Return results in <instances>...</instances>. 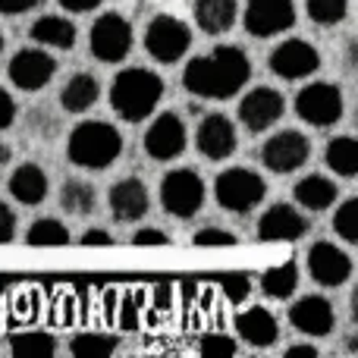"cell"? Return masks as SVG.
<instances>
[{
	"label": "cell",
	"mask_w": 358,
	"mask_h": 358,
	"mask_svg": "<svg viewBox=\"0 0 358 358\" xmlns=\"http://www.w3.org/2000/svg\"><path fill=\"white\" fill-rule=\"evenodd\" d=\"M286 113V101L277 88L258 85L239 101V123L245 126L252 136L267 132L273 123H280V117Z\"/></svg>",
	"instance_id": "7c38bea8"
},
{
	"label": "cell",
	"mask_w": 358,
	"mask_h": 358,
	"mask_svg": "<svg viewBox=\"0 0 358 358\" xmlns=\"http://www.w3.org/2000/svg\"><path fill=\"white\" fill-rule=\"evenodd\" d=\"M161 204L167 214L179 217V220L195 217L204 204V179L189 167L170 170L161 182Z\"/></svg>",
	"instance_id": "ba28073f"
},
{
	"label": "cell",
	"mask_w": 358,
	"mask_h": 358,
	"mask_svg": "<svg viewBox=\"0 0 358 358\" xmlns=\"http://www.w3.org/2000/svg\"><path fill=\"white\" fill-rule=\"evenodd\" d=\"M123 155V136L117 126L104 120H88L79 123L66 138V157L69 164L82 170H107Z\"/></svg>",
	"instance_id": "3957f363"
},
{
	"label": "cell",
	"mask_w": 358,
	"mask_h": 358,
	"mask_svg": "<svg viewBox=\"0 0 358 358\" xmlns=\"http://www.w3.org/2000/svg\"><path fill=\"white\" fill-rule=\"evenodd\" d=\"M0 54H3V31H0Z\"/></svg>",
	"instance_id": "f6af8a7d"
},
{
	"label": "cell",
	"mask_w": 358,
	"mask_h": 358,
	"mask_svg": "<svg viewBox=\"0 0 358 358\" xmlns=\"http://www.w3.org/2000/svg\"><path fill=\"white\" fill-rule=\"evenodd\" d=\"M299 289V264L296 261H283L273 264L261 273V292L267 299H289Z\"/></svg>",
	"instance_id": "4316f807"
},
{
	"label": "cell",
	"mask_w": 358,
	"mask_h": 358,
	"mask_svg": "<svg viewBox=\"0 0 358 358\" xmlns=\"http://www.w3.org/2000/svg\"><path fill=\"white\" fill-rule=\"evenodd\" d=\"M13 120H16V101L10 98V92H6L3 85H0V132L10 129Z\"/></svg>",
	"instance_id": "f35d334b"
},
{
	"label": "cell",
	"mask_w": 358,
	"mask_h": 358,
	"mask_svg": "<svg viewBox=\"0 0 358 358\" xmlns=\"http://www.w3.org/2000/svg\"><path fill=\"white\" fill-rule=\"evenodd\" d=\"M289 324L305 336H330L336 324V311L330 305V299L324 296H305L299 302H292L289 308Z\"/></svg>",
	"instance_id": "ac0fdd59"
},
{
	"label": "cell",
	"mask_w": 358,
	"mask_h": 358,
	"mask_svg": "<svg viewBox=\"0 0 358 358\" xmlns=\"http://www.w3.org/2000/svg\"><path fill=\"white\" fill-rule=\"evenodd\" d=\"M308 233V217L296 204H271L258 220L261 242H296Z\"/></svg>",
	"instance_id": "e0dca14e"
},
{
	"label": "cell",
	"mask_w": 358,
	"mask_h": 358,
	"mask_svg": "<svg viewBox=\"0 0 358 358\" xmlns=\"http://www.w3.org/2000/svg\"><path fill=\"white\" fill-rule=\"evenodd\" d=\"M324 164L343 179L358 176V142L352 136H336L324 148Z\"/></svg>",
	"instance_id": "484cf974"
},
{
	"label": "cell",
	"mask_w": 358,
	"mask_h": 358,
	"mask_svg": "<svg viewBox=\"0 0 358 358\" xmlns=\"http://www.w3.org/2000/svg\"><path fill=\"white\" fill-rule=\"evenodd\" d=\"M292 198H296L299 208L321 214V210L334 208V201L340 198V189H336V182L330 176L308 173V176H302L296 185H292Z\"/></svg>",
	"instance_id": "7402d4cb"
},
{
	"label": "cell",
	"mask_w": 358,
	"mask_h": 358,
	"mask_svg": "<svg viewBox=\"0 0 358 358\" xmlns=\"http://www.w3.org/2000/svg\"><path fill=\"white\" fill-rule=\"evenodd\" d=\"M252 79V60L236 44H220L210 54L192 57L182 69V88L204 101H227Z\"/></svg>",
	"instance_id": "6da1fadb"
},
{
	"label": "cell",
	"mask_w": 358,
	"mask_h": 358,
	"mask_svg": "<svg viewBox=\"0 0 358 358\" xmlns=\"http://www.w3.org/2000/svg\"><path fill=\"white\" fill-rule=\"evenodd\" d=\"M352 271H355V264H352V258H349V252H343L334 242L321 239L308 248V273L315 283L327 286V289H336V286L349 283Z\"/></svg>",
	"instance_id": "5bb4252c"
},
{
	"label": "cell",
	"mask_w": 358,
	"mask_h": 358,
	"mask_svg": "<svg viewBox=\"0 0 358 358\" xmlns=\"http://www.w3.org/2000/svg\"><path fill=\"white\" fill-rule=\"evenodd\" d=\"M267 66L277 79L286 82H299V79H308L321 69V50L315 48L311 41L305 38H289V41L277 44L267 57Z\"/></svg>",
	"instance_id": "30bf717a"
},
{
	"label": "cell",
	"mask_w": 358,
	"mask_h": 358,
	"mask_svg": "<svg viewBox=\"0 0 358 358\" xmlns=\"http://www.w3.org/2000/svg\"><path fill=\"white\" fill-rule=\"evenodd\" d=\"M185 142H189V132H185V123L176 113H161L145 129V155L151 161H176L185 151Z\"/></svg>",
	"instance_id": "9a60e30c"
},
{
	"label": "cell",
	"mask_w": 358,
	"mask_h": 358,
	"mask_svg": "<svg viewBox=\"0 0 358 358\" xmlns=\"http://www.w3.org/2000/svg\"><path fill=\"white\" fill-rule=\"evenodd\" d=\"M311 157V142L305 132L299 129H280L261 148V164H264L271 173H296L308 164Z\"/></svg>",
	"instance_id": "9c48e42d"
},
{
	"label": "cell",
	"mask_w": 358,
	"mask_h": 358,
	"mask_svg": "<svg viewBox=\"0 0 358 358\" xmlns=\"http://www.w3.org/2000/svg\"><path fill=\"white\" fill-rule=\"evenodd\" d=\"M117 336H107V334H79L73 336L69 343V352L73 358H110L117 352Z\"/></svg>",
	"instance_id": "4dcf8cb0"
},
{
	"label": "cell",
	"mask_w": 358,
	"mask_h": 358,
	"mask_svg": "<svg viewBox=\"0 0 358 358\" xmlns=\"http://www.w3.org/2000/svg\"><path fill=\"white\" fill-rule=\"evenodd\" d=\"M6 73H10V82L19 92H41V88L50 85V79H54L57 60L41 48H22L13 54Z\"/></svg>",
	"instance_id": "4fadbf2b"
},
{
	"label": "cell",
	"mask_w": 358,
	"mask_h": 358,
	"mask_svg": "<svg viewBox=\"0 0 358 358\" xmlns=\"http://www.w3.org/2000/svg\"><path fill=\"white\" fill-rule=\"evenodd\" d=\"M41 0H0V16H22V13H31Z\"/></svg>",
	"instance_id": "ab89813d"
},
{
	"label": "cell",
	"mask_w": 358,
	"mask_h": 358,
	"mask_svg": "<svg viewBox=\"0 0 358 358\" xmlns=\"http://www.w3.org/2000/svg\"><path fill=\"white\" fill-rule=\"evenodd\" d=\"M334 229L349 245L358 242V198H349V201L340 204V210L334 214Z\"/></svg>",
	"instance_id": "d6a6232c"
},
{
	"label": "cell",
	"mask_w": 358,
	"mask_h": 358,
	"mask_svg": "<svg viewBox=\"0 0 358 358\" xmlns=\"http://www.w3.org/2000/svg\"><path fill=\"white\" fill-rule=\"evenodd\" d=\"M107 201H110V214L117 217V220H123V223L142 220V217L148 214V208H151L148 185H145L138 176H126V179H120V182H113Z\"/></svg>",
	"instance_id": "d6986e66"
},
{
	"label": "cell",
	"mask_w": 358,
	"mask_h": 358,
	"mask_svg": "<svg viewBox=\"0 0 358 358\" xmlns=\"http://www.w3.org/2000/svg\"><path fill=\"white\" fill-rule=\"evenodd\" d=\"M296 113L302 123L315 126V129L336 126L343 120V113H346L343 88L334 85V82H308L296 94Z\"/></svg>",
	"instance_id": "5b68a950"
},
{
	"label": "cell",
	"mask_w": 358,
	"mask_h": 358,
	"mask_svg": "<svg viewBox=\"0 0 358 358\" xmlns=\"http://www.w3.org/2000/svg\"><path fill=\"white\" fill-rule=\"evenodd\" d=\"M82 245L85 248H94V245H113V236L107 233V229H85V233H82Z\"/></svg>",
	"instance_id": "60d3db41"
},
{
	"label": "cell",
	"mask_w": 358,
	"mask_h": 358,
	"mask_svg": "<svg viewBox=\"0 0 358 358\" xmlns=\"http://www.w3.org/2000/svg\"><path fill=\"white\" fill-rule=\"evenodd\" d=\"M236 145H239V136H236V126L227 113H208L198 123L195 148L201 157H208V161H227V157H233Z\"/></svg>",
	"instance_id": "2e32d148"
},
{
	"label": "cell",
	"mask_w": 358,
	"mask_h": 358,
	"mask_svg": "<svg viewBox=\"0 0 358 358\" xmlns=\"http://www.w3.org/2000/svg\"><path fill=\"white\" fill-rule=\"evenodd\" d=\"M29 35H31V41L44 44V48L73 50V48H76V38H79V31H76V25L69 22L66 16H54V13H48V16H41L38 22H31Z\"/></svg>",
	"instance_id": "d4e9b609"
},
{
	"label": "cell",
	"mask_w": 358,
	"mask_h": 358,
	"mask_svg": "<svg viewBox=\"0 0 358 358\" xmlns=\"http://www.w3.org/2000/svg\"><path fill=\"white\" fill-rule=\"evenodd\" d=\"M13 236H16V214L6 201H0V245L13 242Z\"/></svg>",
	"instance_id": "74e56055"
},
{
	"label": "cell",
	"mask_w": 358,
	"mask_h": 358,
	"mask_svg": "<svg viewBox=\"0 0 358 358\" xmlns=\"http://www.w3.org/2000/svg\"><path fill=\"white\" fill-rule=\"evenodd\" d=\"M283 358H317V349L311 343H296V346L286 349Z\"/></svg>",
	"instance_id": "7bdbcfd3"
},
{
	"label": "cell",
	"mask_w": 358,
	"mask_h": 358,
	"mask_svg": "<svg viewBox=\"0 0 358 358\" xmlns=\"http://www.w3.org/2000/svg\"><path fill=\"white\" fill-rule=\"evenodd\" d=\"M60 204L66 214H76V217H88L98 204V192H94L92 182L85 179H69L60 192Z\"/></svg>",
	"instance_id": "f1b7e54d"
},
{
	"label": "cell",
	"mask_w": 358,
	"mask_h": 358,
	"mask_svg": "<svg viewBox=\"0 0 358 358\" xmlns=\"http://www.w3.org/2000/svg\"><path fill=\"white\" fill-rule=\"evenodd\" d=\"M57 3L66 13H92V10H98L104 0H57Z\"/></svg>",
	"instance_id": "b9f144b4"
},
{
	"label": "cell",
	"mask_w": 358,
	"mask_h": 358,
	"mask_svg": "<svg viewBox=\"0 0 358 358\" xmlns=\"http://www.w3.org/2000/svg\"><path fill=\"white\" fill-rule=\"evenodd\" d=\"M192 16L204 35H227L239 19V0H195Z\"/></svg>",
	"instance_id": "44dd1931"
},
{
	"label": "cell",
	"mask_w": 358,
	"mask_h": 358,
	"mask_svg": "<svg viewBox=\"0 0 358 358\" xmlns=\"http://www.w3.org/2000/svg\"><path fill=\"white\" fill-rule=\"evenodd\" d=\"M101 98V82L92 73H76L66 79V85L60 88V104L66 113H85L98 104Z\"/></svg>",
	"instance_id": "cb8c5ba5"
},
{
	"label": "cell",
	"mask_w": 358,
	"mask_h": 358,
	"mask_svg": "<svg viewBox=\"0 0 358 358\" xmlns=\"http://www.w3.org/2000/svg\"><path fill=\"white\" fill-rule=\"evenodd\" d=\"M25 245L31 248H63L69 245V229L66 223H60L57 217H41L29 227L25 233Z\"/></svg>",
	"instance_id": "83f0119b"
},
{
	"label": "cell",
	"mask_w": 358,
	"mask_h": 358,
	"mask_svg": "<svg viewBox=\"0 0 358 358\" xmlns=\"http://www.w3.org/2000/svg\"><path fill=\"white\" fill-rule=\"evenodd\" d=\"M305 13L315 25H340L349 16V0H305Z\"/></svg>",
	"instance_id": "1f68e13d"
},
{
	"label": "cell",
	"mask_w": 358,
	"mask_h": 358,
	"mask_svg": "<svg viewBox=\"0 0 358 358\" xmlns=\"http://www.w3.org/2000/svg\"><path fill=\"white\" fill-rule=\"evenodd\" d=\"M132 245L145 248V245H170V236L164 229H155V227H142L132 233Z\"/></svg>",
	"instance_id": "8d00e7d4"
},
{
	"label": "cell",
	"mask_w": 358,
	"mask_h": 358,
	"mask_svg": "<svg viewBox=\"0 0 358 358\" xmlns=\"http://www.w3.org/2000/svg\"><path fill=\"white\" fill-rule=\"evenodd\" d=\"M10 195L16 198L19 204H25V208H35V204H41L44 198H48V173H44L38 164H19L16 170H13L10 176Z\"/></svg>",
	"instance_id": "603a6c76"
},
{
	"label": "cell",
	"mask_w": 358,
	"mask_h": 358,
	"mask_svg": "<svg viewBox=\"0 0 358 358\" xmlns=\"http://www.w3.org/2000/svg\"><path fill=\"white\" fill-rule=\"evenodd\" d=\"M220 289H223V299L233 305H242L248 296H252V277L248 273H227L220 280Z\"/></svg>",
	"instance_id": "e575fe53"
},
{
	"label": "cell",
	"mask_w": 358,
	"mask_h": 358,
	"mask_svg": "<svg viewBox=\"0 0 358 358\" xmlns=\"http://www.w3.org/2000/svg\"><path fill=\"white\" fill-rule=\"evenodd\" d=\"M267 195V182L248 167H229L214 179V198L229 214H252Z\"/></svg>",
	"instance_id": "277c9868"
},
{
	"label": "cell",
	"mask_w": 358,
	"mask_h": 358,
	"mask_svg": "<svg viewBox=\"0 0 358 358\" xmlns=\"http://www.w3.org/2000/svg\"><path fill=\"white\" fill-rule=\"evenodd\" d=\"M10 155H13V151H10V145H3V142H0V167H3V164L10 161Z\"/></svg>",
	"instance_id": "ee69618b"
},
{
	"label": "cell",
	"mask_w": 358,
	"mask_h": 358,
	"mask_svg": "<svg viewBox=\"0 0 358 358\" xmlns=\"http://www.w3.org/2000/svg\"><path fill=\"white\" fill-rule=\"evenodd\" d=\"M236 334L255 349H267L277 346L280 340V324L273 317V311H267L264 305H252L236 317Z\"/></svg>",
	"instance_id": "ffe728a7"
},
{
	"label": "cell",
	"mask_w": 358,
	"mask_h": 358,
	"mask_svg": "<svg viewBox=\"0 0 358 358\" xmlns=\"http://www.w3.org/2000/svg\"><path fill=\"white\" fill-rule=\"evenodd\" d=\"M88 48L101 63H123L132 50V25L123 13H101L88 31Z\"/></svg>",
	"instance_id": "52a82bcc"
},
{
	"label": "cell",
	"mask_w": 358,
	"mask_h": 358,
	"mask_svg": "<svg viewBox=\"0 0 358 358\" xmlns=\"http://www.w3.org/2000/svg\"><path fill=\"white\" fill-rule=\"evenodd\" d=\"M10 349L16 358H54L57 340L44 330H29V334H16L10 340Z\"/></svg>",
	"instance_id": "f546056e"
},
{
	"label": "cell",
	"mask_w": 358,
	"mask_h": 358,
	"mask_svg": "<svg viewBox=\"0 0 358 358\" xmlns=\"http://www.w3.org/2000/svg\"><path fill=\"white\" fill-rule=\"evenodd\" d=\"M189 48H192V29L179 16L161 13L145 29V50H148L151 60L164 63V66L179 63Z\"/></svg>",
	"instance_id": "8992f818"
},
{
	"label": "cell",
	"mask_w": 358,
	"mask_h": 358,
	"mask_svg": "<svg viewBox=\"0 0 358 358\" xmlns=\"http://www.w3.org/2000/svg\"><path fill=\"white\" fill-rule=\"evenodd\" d=\"M236 242H239L236 233L220 229V227H204L192 236V245L195 248H229V245H236Z\"/></svg>",
	"instance_id": "d590c367"
},
{
	"label": "cell",
	"mask_w": 358,
	"mask_h": 358,
	"mask_svg": "<svg viewBox=\"0 0 358 358\" xmlns=\"http://www.w3.org/2000/svg\"><path fill=\"white\" fill-rule=\"evenodd\" d=\"M164 98V79L145 66H129L110 82V107L126 123H142Z\"/></svg>",
	"instance_id": "7a4b0ae2"
},
{
	"label": "cell",
	"mask_w": 358,
	"mask_h": 358,
	"mask_svg": "<svg viewBox=\"0 0 358 358\" xmlns=\"http://www.w3.org/2000/svg\"><path fill=\"white\" fill-rule=\"evenodd\" d=\"M198 349H201L204 358H236V352H239L236 340H233V336H227V334H208V336H201Z\"/></svg>",
	"instance_id": "836d02e7"
},
{
	"label": "cell",
	"mask_w": 358,
	"mask_h": 358,
	"mask_svg": "<svg viewBox=\"0 0 358 358\" xmlns=\"http://www.w3.org/2000/svg\"><path fill=\"white\" fill-rule=\"evenodd\" d=\"M242 25L252 38L283 35L296 25V3L292 0H245Z\"/></svg>",
	"instance_id": "8fae6325"
}]
</instances>
